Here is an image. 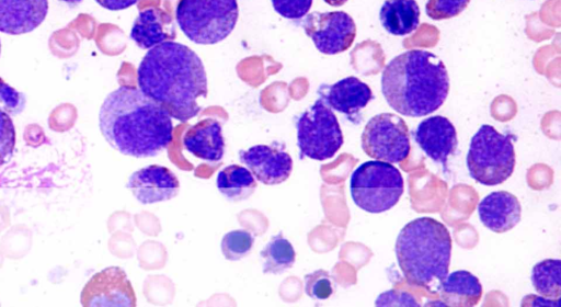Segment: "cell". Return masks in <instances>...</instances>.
<instances>
[{
	"label": "cell",
	"mask_w": 561,
	"mask_h": 307,
	"mask_svg": "<svg viewBox=\"0 0 561 307\" xmlns=\"http://www.w3.org/2000/svg\"><path fill=\"white\" fill-rule=\"evenodd\" d=\"M141 92L168 111L171 117L187 122L207 95V76L199 56L188 46L173 41L149 49L137 69Z\"/></svg>",
	"instance_id": "obj_1"
},
{
	"label": "cell",
	"mask_w": 561,
	"mask_h": 307,
	"mask_svg": "<svg viewBox=\"0 0 561 307\" xmlns=\"http://www.w3.org/2000/svg\"><path fill=\"white\" fill-rule=\"evenodd\" d=\"M99 125L105 140L123 155L157 156L173 139L170 114L139 89L122 86L103 101Z\"/></svg>",
	"instance_id": "obj_2"
},
{
	"label": "cell",
	"mask_w": 561,
	"mask_h": 307,
	"mask_svg": "<svg viewBox=\"0 0 561 307\" xmlns=\"http://www.w3.org/2000/svg\"><path fill=\"white\" fill-rule=\"evenodd\" d=\"M381 92L396 112L421 117L438 110L449 93V77L442 59L424 49L392 58L381 73Z\"/></svg>",
	"instance_id": "obj_3"
},
{
	"label": "cell",
	"mask_w": 561,
	"mask_h": 307,
	"mask_svg": "<svg viewBox=\"0 0 561 307\" xmlns=\"http://www.w3.org/2000/svg\"><path fill=\"white\" fill-rule=\"evenodd\" d=\"M398 264L408 283L435 293L446 277L451 257V237L447 227L432 217L409 221L394 245Z\"/></svg>",
	"instance_id": "obj_4"
},
{
	"label": "cell",
	"mask_w": 561,
	"mask_h": 307,
	"mask_svg": "<svg viewBox=\"0 0 561 307\" xmlns=\"http://www.w3.org/2000/svg\"><path fill=\"white\" fill-rule=\"evenodd\" d=\"M239 16L237 0H180L175 19L185 36L201 45L224 41Z\"/></svg>",
	"instance_id": "obj_5"
},
{
	"label": "cell",
	"mask_w": 561,
	"mask_h": 307,
	"mask_svg": "<svg viewBox=\"0 0 561 307\" xmlns=\"http://www.w3.org/2000/svg\"><path fill=\"white\" fill-rule=\"evenodd\" d=\"M466 162L477 182L488 186L503 183L515 168L513 136L482 125L470 140Z\"/></svg>",
	"instance_id": "obj_6"
},
{
	"label": "cell",
	"mask_w": 561,
	"mask_h": 307,
	"mask_svg": "<svg viewBox=\"0 0 561 307\" xmlns=\"http://www.w3.org/2000/svg\"><path fill=\"white\" fill-rule=\"evenodd\" d=\"M350 191L359 208L373 214L383 213L399 202L404 191V181L391 163L370 160L352 173Z\"/></svg>",
	"instance_id": "obj_7"
},
{
	"label": "cell",
	"mask_w": 561,
	"mask_h": 307,
	"mask_svg": "<svg viewBox=\"0 0 561 307\" xmlns=\"http://www.w3.org/2000/svg\"><path fill=\"white\" fill-rule=\"evenodd\" d=\"M297 145L301 157L333 158L343 145V134L333 110L320 98L296 121Z\"/></svg>",
	"instance_id": "obj_8"
},
{
	"label": "cell",
	"mask_w": 561,
	"mask_h": 307,
	"mask_svg": "<svg viewBox=\"0 0 561 307\" xmlns=\"http://www.w3.org/2000/svg\"><path fill=\"white\" fill-rule=\"evenodd\" d=\"M364 152L376 160L399 163L410 154L409 128L397 114L380 113L373 116L362 133Z\"/></svg>",
	"instance_id": "obj_9"
},
{
	"label": "cell",
	"mask_w": 561,
	"mask_h": 307,
	"mask_svg": "<svg viewBox=\"0 0 561 307\" xmlns=\"http://www.w3.org/2000/svg\"><path fill=\"white\" fill-rule=\"evenodd\" d=\"M302 27L316 48L324 55L347 50L356 37V24L344 11L311 12L304 18Z\"/></svg>",
	"instance_id": "obj_10"
},
{
	"label": "cell",
	"mask_w": 561,
	"mask_h": 307,
	"mask_svg": "<svg viewBox=\"0 0 561 307\" xmlns=\"http://www.w3.org/2000/svg\"><path fill=\"white\" fill-rule=\"evenodd\" d=\"M80 302L84 307H135L136 295L126 272L119 266H108L96 272L85 283Z\"/></svg>",
	"instance_id": "obj_11"
},
{
	"label": "cell",
	"mask_w": 561,
	"mask_h": 307,
	"mask_svg": "<svg viewBox=\"0 0 561 307\" xmlns=\"http://www.w3.org/2000/svg\"><path fill=\"white\" fill-rule=\"evenodd\" d=\"M239 159L253 177L265 185L285 182L293 170L289 154L274 146L255 145L247 150H240Z\"/></svg>",
	"instance_id": "obj_12"
},
{
	"label": "cell",
	"mask_w": 561,
	"mask_h": 307,
	"mask_svg": "<svg viewBox=\"0 0 561 307\" xmlns=\"http://www.w3.org/2000/svg\"><path fill=\"white\" fill-rule=\"evenodd\" d=\"M126 187L145 205L169 201L179 193L180 182L167 167L150 164L135 171Z\"/></svg>",
	"instance_id": "obj_13"
},
{
	"label": "cell",
	"mask_w": 561,
	"mask_h": 307,
	"mask_svg": "<svg viewBox=\"0 0 561 307\" xmlns=\"http://www.w3.org/2000/svg\"><path fill=\"white\" fill-rule=\"evenodd\" d=\"M320 99L332 110L355 122V116L374 99L369 86L354 76L333 84H321L318 89Z\"/></svg>",
	"instance_id": "obj_14"
},
{
	"label": "cell",
	"mask_w": 561,
	"mask_h": 307,
	"mask_svg": "<svg viewBox=\"0 0 561 307\" xmlns=\"http://www.w3.org/2000/svg\"><path fill=\"white\" fill-rule=\"evenodd\" d=\"M414 139L427 157L443 167H446L448 157L458 145L455 126L442 115L423 120L415 129Z\"/></svg>",
	"instance_id": "obj_15"
},
{
	"label": "cell",
	"mask_w": 561,
	"mask_h": 307,
	"mask_svg": "<svg viewBox=\"0 0 561 307\" xmlns=\"http://www.w3.org/2000/svg\"><path fill=\"white\" fill-rule=\"evenodd\" d=\"M48 12V0H0V32L20 35L42 24Z\"/></svg>",
	"instance_id": "obj_16"
},
{
	"label": "cell",
	"mask_w": 561,
	"mask_h": 307,
	"mask_svg": "<svg viewBox=\"0 0 561 307\" xmlns=\"http://www.w3.org/2000/svg\"><path fill=\"white\" fill-rule=\"evenodd\" d=\"M478 214L486 228L501 234L511 230L519 223L522 206L512 193L496 191L480 201Z\"/></svg>",
	"instance_id": "obj_17"
},
{
	"label": "cell",
	"mask_w": 561,
	"mask_h": 307,
	"mask_svg": "<svg viewBox=\"0 0 561 307\" xmlns=\"http://www.w3.org/2000/svg\"><path fill=\"white\" fill-rule=\"evenodd\" d=\"M176 37L173 18L163 9L149 8L139 12L135 19L130 38L144 49H150Z\"/></svg>",
	"instance_id": "obj_18"
},
{
	"label": "cell",
	"mask_w": 561,
	"mask_h": 307,
	"mask_svg": "<svg viewBox=\"0 0 561 307\" xmlns=\"http://www.w3.org/2000/svg\"><path fill=\"white\" fill-rule=\"evenodd\" d=\"M184 148L193 156L210 161H220L225 151L221 125L215 118H205L190 127L183 137Z\"/></svg>",
	"instance_id": "obj_19"
},
{
	"label": "cell",
	"mask_w": 561,
	"mask_h": 307,
	"mask_svg": "<svg viewBox=\"0 0 561 307\" xmlns=\"http://www.w3.org/2000/svg\"><path fill=\"white\" fill-rule=\"evenodd\" d=\"M443 305L453 307H471L482 297V285L477 276L466 270H458L446 275L437 287Z\"/></svg>",
	"instance_id": "obj_20"
},
{
	"label": "cell",
	"mask_w": 561,
	"mask_h": 307,
	"mask_svg": "<svg viewBox=\"0 0 561 307\" xmlns=\"http://www.w3.org/2000/svg\"><path fill=\"white\" fill-rule=\"evenodd\" d=\"M379 20L389 34L408 35L419 26V4L415 0H385L379 11Z\"/></svg>",
	"instance_id": "obj_21"
},
{
	"label": "cell",
	"mask_w": 561,
	"mask_h": 307,
	"mask_svg": "<svg viewBox=\"0 0 561 307\" xmlns=\"http://www.w3.org/2000/svg\"><path fill=\"white\" fill-rule=\"evenodd\" d=\"M216 184L221 195L230 202L247 200L256 189L253 174L248 168L239 164H229L220 170Z\"/></svg>",
	"instance_id": "obj_22"
},
{
	"label": "cell",
	"mask_w": 561,
	"mask_h": 307,
	"mask_svg": "<svg viewBox=\"0 0 561 307\" xmlns=\"http://www.w3.org/2000/svg\"><path fill=\"white\" fill-rule=\"evenodd\" d=\"M260 254L265 274H282L290 269L296 260L295 249L282 231L270 239Z\"/></svg>",
	"instance_id": "obj_23"
},
{
	"label": "cell",
	"mask_w": 561,
	"mask_h": 307,
	"mask_svg": "<svg viewBox=\"0 0 561 307\" xmlns=\"http://www.w3.org/2000/svg\"><path fill=\"white\" fill-rule=\"evenodd\" d=\"M560 272L561 261L559 259H546L535 264L530 280L536 292L549 299H560Z\"/></svg>",
	"instance_id": "obj_24"
},
{
	"label": "cell",
	"mask_w": 561,
	"mask_h": 307,
	"mask_svg": "<svg viewBox=\"0 0 561 307\" xmlns=\"http://www.w3.org/2000/svg\"><path fill=\"white\" fill-rule=\"evenodd\" d=\"M254 245V236L244 229L227 232L220 243L224 257L229 261H238L247 257Z\"/></svg>",
	"instance_id": "obj_25"
},
{
	"label": "cell",
	"mask_w": 561,
	"mask_h": 307,
	"mask_svg": "<svg viewBox=\"0 0 561 307\" xmlns=\"http://www.w3.org/2000/svg\"><path fill=\"white\" fill-rule=\"evenodd\" d=\"M305 293L312 299L324 300L335 291V281L325 270H317L305 277Z\"/></svg>",
	"instance_id": "obj_26"
},
{
	"label": "cell",
	"mask_w": 561,
	"mask_h": 307,
	"mask_svg": "<svg viewBox=\"0 0 561 307\" xmlns=\"http://www.w3.org/2000/svg\"><path fill=\"white\" fill-rule=\"evenodd\" d=\"M470 0H427L425 12L432 20H446L460 14Z\"/></svg>",
	"instance_id": "obj_27"
},
{
	"label": "cell",
	"mask_w": 561,
	"mask_h": 307,
	"mask_svg": "<svg viewBox=\"0 0 561 307\" xmlns=\"http://www.w3.org/2000/svg\"><path fill=\"white\" fill-rule=\"evenodd\" d=\"M15 128L9 114L0 110V167L7 163L14 151Z\"/></svg>",
	"instance_id": "obj_28"
},
{
	"label": "cell",
	"mask_w": 561,
	"mask_h": 307,
	"mask_svg": "<svg viewBox=\"0 0 561 307\" xmlns=\"http://www.w3.org/2000/svg\"><path fill=\"white\" fill-rule=\"evenodd\" d=\"M25 103V95L0 77V110L10 116H15L24 110Z\"/></svg>",
	"instance_id": "obj_29"
},
{
	"label": "cell",
	"mask_w": 561,
	"mask_h": 307,
	"mask_svg": "<svg viewBox=\"0 0 561 307\" xmlns=\"http://www.w3.org/2000/svg\"><path fill=\"white\" fill-rule=\"evenodd\" d=\"M274 10L285 19L300 20L311 9L313 0H271Z\"/></svg>",
	"instance_id": "obj_30"
},
{
	"label": "cell",
	"mask_w": 561,
	"mask_h": 307,
	"mask_svg": "<svg viewBox=\"0 0 561 307\" xmlns=\"http://www.w3.org/2000/svg\"><path fill=\"white\" fill-rule=\"evenodd\" d=\"M375 304L378 306H420L410 293L394 289L381 293Z\"/></svg>",
	"instance_id": "obj_31"
},
{
	"label": "cell",
	"mask_w": 561,
	"mask_h": 307,
	"mask_svg": "<svg viewBox=\"0 0 561 307\" xmlns=\"http://www.w3.org/2000/svg\"><path fill=\"white\" fill-rule=\"evenodd\" d=\"M101 7L111 10L118 11L127 9L138 2V0H95Z\"/></svg>",
	"instance_id": "obj_32"
},
{
	"label": "cell",
	"mask_w": 561,
	"mask_h": 307,
	"mask_svg": "<svg viewBox=\"0 0 561 307\" xmlns=\"http://www.w3.org/2000/svg\"><path fill=\"white\" fill-rule=\"evenodd\" d=\"M325 3L332 7H341L343 5L347 0H323Z\"/></svg>",
	"instance_id": "obj_33"
},
{
	"label": "cell",
	"mask_w": 561,
	"mask_h": 307,
	"mask_svg": "<svg viewBox=\"0 0 561 307\" xmlns=\"http://www.w3.org/2000/svg\"><path fill=\"white\" fill-rule=\"evenodd\" d=\"M59 1H64V2H67V3H70V4H76V3L81 2L82 0H59Z\"/></svg>",
	"instance_id": "obj_34"
},
{
	"label": "cell",
	"mask_w": 561,
	"mask_h": 307,
	"mask_svg": "<svg viewBox=\"0 0 561 307\" xmlns=\"http://www.w3.org/2000/svg\"><path fill=\"white\" fill-rule=\"evenodd\" d=\"M0 53H1V42H0Z\"/></svg>",
	"instance_id": "obj_35"
}]
</instances>
